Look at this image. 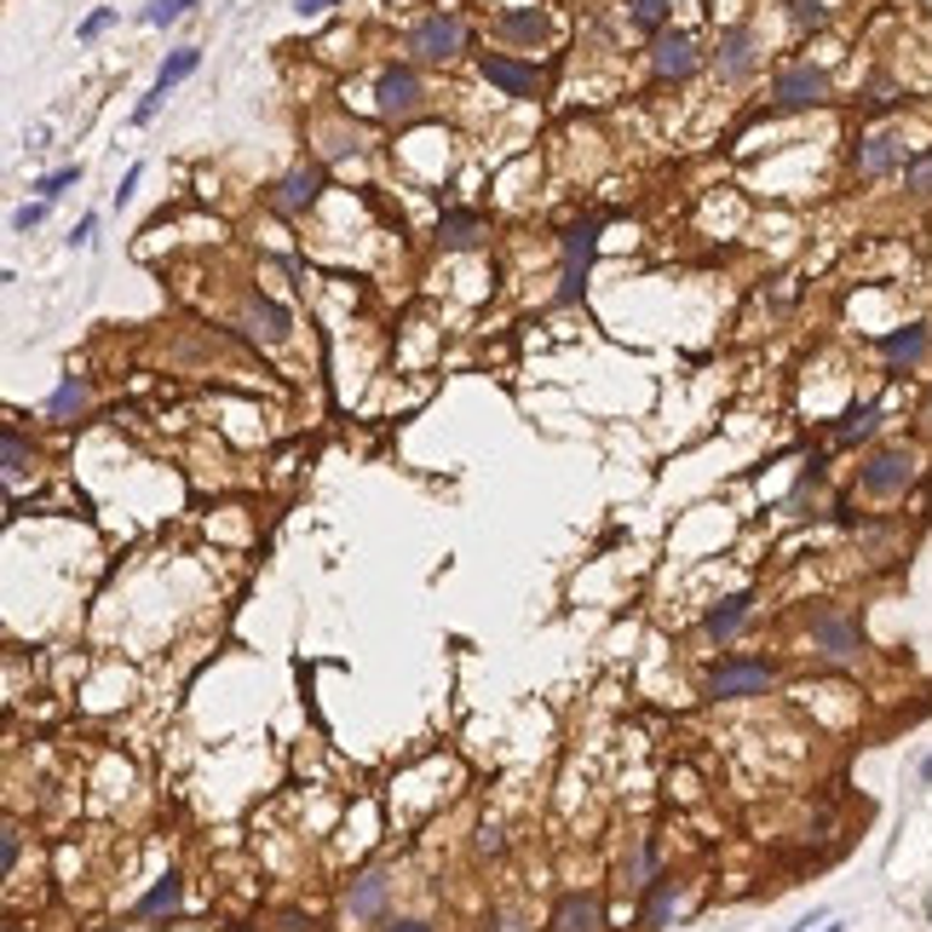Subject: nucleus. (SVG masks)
<instances>
[{"label":"nucleus","instance_id":"9d476101","mask_svg":"<svg viewBox=\"0 0 932 932\" xmlns=\"http://www.w3.org/2000/svg\"><path fill=\"white\" fill-rule=\"evenodd\" d=\"M651 70L657 81H691L702 70V52H697V40L685 35V29H662L651 40Z\"/></svg>","mask_w":932,"mask_h":932},{"label":"nucleus","instance_id":"a211bd4d","mask_svg":"<svg viewBox=\"0 0 932 932\" xmlns=\"http://www.w3.org/2000/svg\"><path fill=\"white\" fill-rule=\"evenodd\" d=\"M553 932H604V904L593 893H564L553 904Z\"/></svg>","mask_w":932,"mask_h":932},{"label":"nucleus","instance_id":"f257e3e1","mask_svg":"<svg viewBox=\"0 0 932 932\" xmlns=\"http://www.w3.org/2000/svg\"><path fill=\"white\" fill-rule=\"evenodd\" d=\"M921 473H927V461H921L916 443H875V450L858 461V490L869 501H898L921 483Z\"/></svg>","mask_w":932,"mask_h":932},{"label":"nucleus","instance_id":"cd10ccee","mask_svg":"<svg viewBox=\"0 0 932 932\" xmlns=\"http://www.w3.org/2000/svg\"><path fill=\"white\" fill-rule=\"evenodd\" d=\"M70 185H81V168H75V161H70V168H52V173H40L29 191H35V201H52V196H64Z\"/></svg>","mask_w":932,"mask_h":932},{"label":"nucleus","instance_id":"20e7f679","mask_svg":"<svg viewBox=\"0 0 932 932\" xmlns=\"http://www.w3.org/2000/svg\"><path fill=\"white\" fill-rule=\"evenodd\" d=\"M772 679H777V667H772V662H755V657H732V662H720L714 674H708V697H714V702H743V697H765V691H772Z\"/></svg>","mask_w":932,"mask_h":932},{"label":"nucleus","instance_id":"4468645a","mask_svg":"<svg viewBox=\"0 0 932 932\" xmlns=\"http://www.w3.org/2000/svg\"><path fill=\"white\" fill-rule=\"evenodd\" d=\"M478 75L490 81V87H501L506 98H530L536 93V70L518 64V58H506V52H478Z\"/></svg>","mask_w":932,"mask_h":932},{"label":"nucleus","instance_id":"4c0bfd02","mask_svg":"<svg viewBox=\"0 0 932 932\" xmlns=\"http://www.w3.org/2000/svg\"><path fill=\"white\" fill-rule=\"evenodd\" d=\"M138 179H145V168H127V179H121V191H115V201H133V191H138Z\"/></svg>","mask_w":932,"mask_h":932},{"label":"nucleus","instance_id":"dca6fc26","mask_svg":"<svg viewBox=\"0 0 932 932\" xmlns=\"http://www.w3.org/2000/svg\"><path fill=\"white\" fill-rule=\"evenodd\" d=\"M483 236H490V225H483L478 208H443V213H438V242H443L450 254H473Z\"/></svg>","mask_w":932,"mask_h":932},{"label":"nucleus","instance_id":"6ab92c4d","mask_svg":"<svg viewBox=\"0 0 932 932\" xmlns=\"http://www.w3.org/2000/svg\"><path fill=\"white\" fill-rule=\"evenodd\" d=\"M387 893H392L387 869H363V875L346 886V916L352 921H375L380 909H387Z\"/></svg>","mask_w":932,"mask_h":932},{"label":"nucleus","instance_id":"aec40b11","mask_svg":"<svg viewBox=\"0 0 932 932\" xmlns=\"http://www.w3.org/2000/svg\"><path fill=\"white\" fill-rule=\"evenodd\" d=\"M495 35L518 40V47H541V40H547V12L541 7H501L495 12Z\"/></svg>","mask_w":932,"mask_h":932},{"label":"nucleus","instance_id":"c9c22d12","mask_svg":"<svg viewBox=\"0 0 932 932\" xmlns=\"http://www.w3.org/2000/svg\"><path fill=\"white\" fill-rule=\"evenodd\" d=\"M0 863H7V875L17 869V829H7V841H0Z\"/></svg>","mask_w":932,"mask_h":932},{"label":"nucleus","instance_id":"4be33fe9","mask_svg":"<svg viewBox=\"0 0 932 932\" xmlns=\"http://www.w3.org/2000/svg\"><path fill=\"white\" fill-rule=\"evenodd\" d=\"M679 898H685V881H674V875H657L651 886H645V909H639V921L645 927H667L674 921V909H679Z\"/></svg>","mask_w":932,"mask_h":932},{"label":"nucleus","instance_id":"a878e982","mask_svg":"<svg viewBox=\"0 0 932 932\" xmlns=\"http://www.w3.org/2000/svg\"><path fill=\"white\" fill-rule=\"evenodd\" d=\"M0 466H7V478H12V483L24 478V466H29V438L17 432L12 420H7V427H0Z\"/></svg>","mask_w":932,"mask_h":932},{"label":"nucleus","instance_id":"9b49d317","mask_svg":"<svg viewBox=\"0 0 932 932\" xmlns=\"http://www.w3.org/2000/svg\"><path fill=\"white\" fill-rule=\"evenodd\" d=\"M714 64H720V81H748V75L760 70V35L748 29V24H732V29H720Z\"/></svg>","mask_w":932,"mask_h":932},{"label":"nucleus","instance_id":"f03ea898","mask_svg":"<svg viewBox=\"0 0 932 932\" xmlns=\"http://www.w3.org/2000/svg\"><path fill=\"white\" fill-rule=\"evenodd\" d=\"M599 236H604V219L587 213L564 231V271H559V289H553V306H576L581 289H587V271H593V254H599Z\"/></svg>","mask_w":932,"mask_h":932},{"label":"nucleus","instance_id":"c85d7f7f","mask_svg":"<svg viewBox=\"0 0 932 932\" xmlns=\"http://www.w3.org/2000/svg\"><path fill=\"white\" fill-rule=\"evenodd\" d=\"M904 191H909V196H932V145L909 156V168H904Z\"/></svg>","mask_w":932,"mask_h":932},{"label":"nucleus","instance_id":"393cba45","mask_svg":"<svg viewBox=\"0 0 932 932\" xmlns=\"http://www.w3.org/2000/svg\"><path fill=\"white\" fill-rule=\"evenodd\" d=\"M667 12H674L667 0H627V24H634L639 35H651V40L667 29Z\"/></svg>","mask_w":932,"mask_h":932},{"label":"nucleus","instance_id":"f3484780","mask_svg":"<svg viewBox=\"0 0 932 932\" xmlns=\"http://www.w3.org/2000/svg\"><path fill=\"white\" fill-rule=\"evenodd\" d=\"M881 432V403H853V409H841L829 420V438H835V450H858Z\"/></svg>","mask_w":932,"mask_h":932},{"label":"nucleus","instance_id":"72a5a7b5","mask_svg":"<svg viewBox=\"0 0 932 932\" xmlns=\"http://www.w3.org/2000/svg\"><path fill=\"white\" fill-rule=\"evenodd\" d=\"M501 846H506V835H501L495 823H483V829H478V853H501Z\"/></svg>","mask_w":932,"mask_h":932},{"label":"nucleus","instance_id":"58836bf2","mask_svg":"<svg viewBox=\"0 0 932 932\" xmlns=\"http://www.w3.org/2000/svg\"><path fill=\"white\" fill-rule=\"evenodd\" d=\"M277 932H317V927H311L306 916H282V921H277Z\"/></svg>","mask_w":932,"mask_h":932},{"label":"nucleus","instance_id":"7c9ffc66","mask_svg":"<svg viewBox=\"0 0 932 932\" xmlns=\"http://www.w3.org/2000/svg\"><path fill=\"white\" fill-rule=\"evenodd\" d=\"M191 7H196V0H150V7H145V24L161 29V24H173V17H185Z\"/></svg>","mask_w":932,"mask_h":932},{"label":"nucleus","instance_id":"423d86ee","mask_svg":"<svg viewBox=\"0 0 932 932\" xmlns=\"http://www.w3.org/2000/svg\"><path fill=\"white\" fill-rule=\"evenodd\" d=\"M909 156H916V150L904 145L898 127H869L853 145V168H858V179H886V173H904Z\"/></svg>","mask_w":932,"mask_h":932},{"label":"nucleus","instance_id":"2f4dec72","mask_svg":"<svg viewBox=\"0 0 932 932\" xmlns=\"http://www.w3.org/2000/svg\"><path fill=\"white\" fill-rule=\"evenodd\" d=\"M40 219H47V201H24V208H12V231L24 236V231H35Z\"/></svg>","mask_w":932,"mask_h":932},{"label":"nucleus","instance_id":"412c9836","mask_svg":"<svg viewBox=\"0 0 932 932\" xmlns=\"http://www.w3.org/2000/svg\"><path fill=\"white\" fill-rule=\"evenodd\" d=\"M748 611H755V593H748V587H743V593H725V599L714 604V611L702 616V634L714 639V645H725V639H732L737 627L748 622Z\"/></svg>","mask_w":932,"mask_h":932},{"label":"nucleus","instance_id":"0eeeda50","mask_svg":"<svg viewBox=\"0 0 932 932\" xmlns=\"http://www.w3.org/2000/svg\"><path fill=\"white\" fill-rule=\"evenodd\" d=\"M420 98H427V81H420L415 64H387V70L375 75V110L380 115L403 121V115L420 110Z\"/></svg>","mask_w":932,"mask_h":932},{"label":"nucleus","instance_id":"e433bc0d","mask_svg":"<svg viewBox=\"0 0 932 932\" xmlns=\"http://www.w3.org/2000/svg\"><path fill=\"white\" fill-rule=\"evenodd\" d=\"M329 7H340V0H294V12H299V17H322Z\"/></svg>","mask_w":932,"mask_h":932},{"label":"nucleus","instance_id":"79ce46f5","mask_svg":"<svg viewBox=\"0 0 932 932\" xmlns=\"http://www.w3.org/2000/svg\"><path fill=\"white\" fill-rule=\"evenodd\" d=\"M921 777H927V783H932V755H927V765H921Z\"/></svg>","mask_w":932,"mask_h":932},{"label":"nucleus","instance_id":"c756f323","mask_svg":"<svg viewBox=\"0 0 932 932\" xmlns=\"http://www.w3.org/2000/svg\"><path fill=\"white\" fill-rule=\"evenodd\" d=\"M788 24H795V29H823L829 7H823V0H788Z\"/></svg>","mask_w":932,"mask_h":932},{"label":"nucleus","instance_id":"7ed1b4c3","mask_svg":"<svg viewBox=\"0 0 932 932\" xmlns=\"http://www.w3.org/2000/svg\"><path fill=\"white\" fill-rule=\"evenodd\" d=\"M835 98V87H829V75L812 64V58H795V64H783L777 75H772V105L777 110H818V105H829Z\"/></svg>","mask_w":932,"mask_h":932},{"label":"nucleus","instance_id":"2eb2a0df","mask_svg":"<svg viewBox=\"0 0 932 932\" xmlns=\"http://www.w3.org/2000/svg\"><path fill=\"white\" fill-rule=\"evenodd\" d=\"M242 322H248V334L254 340H266V346H282V340H289V329H294V317L277 306L271 294H248V306H242Z\"/></svg>","mask_w":932,"mask_h":932},{"label":"nucleus","instance_id":"39448f33","mask_svg":"<svg viewBox=\"0 0 932 932\" xmlns=\"http://www.w3.org/2000/svg\"><path fill=\"white\" fill-rule=\"evenodd\" d=\"M409 52L415 58H427V64H450V58H461L466 52V24L455 12H427L420 24L409 29Z\"/></svg>","mask_w":932,"mask_h":932},{"label":"nucleus","instance_id":"6e6552de","mask_svg":"<svg viewBox=\"0 0 932 932\" xmlns=\"http://www.w3.org/2000/svg\"><path fill=\"white\" fill-rule=\"evenodd\" d=\"M329 191V168L322 161H299V168H289L277 179V191H271V208L277 213H289V219H299V213H311L317 208V196Z\"/></svg>","mask_w":932,"mask_h":932},{"label":"nucleus","instance_id":"5701e85b","mask_svg":"<svg viewBox=\"0 0 932 932\" xmlns=\"http://www.w3.org/2000/svg\"><path fill=\"white\" fill-rule=\"evenodd\" d=\"M179 898H185V875H179V869H168V875H161V881L150 886V893H145V898L133 904V916H138V921L173 916V909H179Z\"/></svg>","mask_w":932,"mask_h":932},{"label":"nucleus","instance_id":"f8f14e48","mask_svg":"<svg viewBox=\"0 0 932 932\" xmlns=\"http://www.w3.org/2000/svg\"><path fill=\"white\" fill-rule=\"evenodd\" d=\"M196 64H201V52H196V47H179V52H168V58H161L156 87L145 93V105L133 110V121H138V127H150V121H156V110H161V98H168V93L179 87V81H191V75H196Z\"/></svg>","mask_w":932,"mask_h":932},{"label":"nucleus","instance_id":"b1692460","mask_svg":"<svg viewBox=\"0 0 932 932\" xmlns=\"http://www.w3.org/2000/svg\"><path fill=\"white\" fill-rule=\"evenodd\" d=\"M87 409V375H64L58 380V392L47 397V420H70Z\"/></svg>","mask_w":932,"mask_h":932},{"label":"nucleus","instance_id":"473e14b6","mask_svg":"<svg viewBox=\"0 0 932 932\" xmlns=\"http://www.w3.org/2000/svg\"><path fill=\"white\" fill-rule=\"evenodd\" d=\"M110 24H115V12H110V7H98V12L87 17V24H81V40H98V35H105Z\"/></svg>","mask_w":932,"mask_h":932},{"label":"nucleus","instance_id":"f704fd0d","mask_svg":"<svg viewBox=\"0 0 932 932\" xmlns=\"http://www.w3.org/2000/svg\"><path fill=\"white\" fill-rule=\"evenodd\" d=\"M93 231H98V213H87V219H81V225L70 231V248H87V242H93Z\"/></svg>","mask_w":932,"mask_h":932},{"label":"nucleus","instance_id":"bb28decb","mask_svg":"<svg viewBox=\"0 0 932 932\" xmlns=\"http://www.w3.org/2000/svg\"><path fill=\"white\" fill-rule=\"evenodd\" d=\"M662 875V858H657V841H645V846H634V858L622 863V881L627 886H651Z\"/></svg>","mask_w":932,"mask_h":932},{"label":"nucleus","instance_id":"a19ab883","mask_svg":"<svg viewBox=\"0 0 932 932\" xmlns=\"http://www.w3.org/2000/svg\"><path fill=\"white\" fill-rule=\"evenodd\" d=\"M501 932H524V921H518V916H506V921H501Z\"/></svg>","mask_w":932,"mask_h":932},{"label":"nucleus","instance_id":"ddd939ff","mask_svg":"<svg viewBox=\"0 0 932 932\" xmlns=\"http://www.w3.org/2000/svg\"><path fill=\"white\" fill-rule=\"evenodd\" d=\"M875 346H881V357H886V369H893V375H909L916 363H927V352H932V329H927V322H904V329H886Z\"/></svg>","mask_w":932,"mask_h":932},{"label":"nucleus","instance_id":"ea45409f","mask_svg":"<svg viewBox=\"0 0 932 932\" xmlns=\"http://www.w3.org/2000/svg\"><path fill=\"white\" fill-rule=\"evenodd\" d=\"M380 932H432V927H427V921H387Z\"/></svg>","mask_w":932,"mask_h":932},{"label":"nucleus","instance_id":"1a4fd4ad","mask_svg":"<svg viewBox=\"0 0 932 932\" xmlns=\"http://www.w3.org/2000/svg\"><path fill=\"white\" fill-rule=\"evenodd\" d=\"M812 657L823 662H858L863 657V627L841 611H818L812 616Z\"/></svg>","mask_w":932,"mask_h":932},{"label":"nucleus","instance_id":"37998d69","mask_svg":"<svg viewBox=\"0 0 932 932\" xmlns=\"http://www.w3.org/2000/svg\"><path fill=\"white\" fill-rule=\"evenodd\" d=\"M823 932H841V927H835V921H829V927H823Z\"/></svg>","mask_w":932,"mask_h":932}]
</instances>
